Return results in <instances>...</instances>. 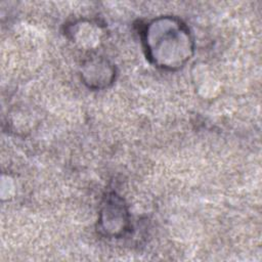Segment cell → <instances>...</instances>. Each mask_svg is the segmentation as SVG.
Returning a JSON list of instances; mask_svg holds the SVG:
<instances>
[{
	"instance_id": "cell-1",
	"label": "cell",
	"mask_w": 262,
	"mask_h": 262,
	"mask_svg": "<svg viewBox=\"0 0 262 262\" xmlns=\"http://www.w3.org/2000/svg\"><path fill=\"white\" fill-rule=\"evenodd\" d=\"M144 46L148 58L157 67L175 70L191 56L192 39L186 27L173 18L150 23L144 31Z\"/></svg>"
},
{
	"instance_id": "cell-2",
	"label": "cell",
	"mask_w": 262,
	"mask_h": 262,
	"mask_svg": "<svg viewBox=\"0 0 262 262\" xmlns=\"http://www.w3.org/2000/svg\"><path fill=\"white\" fill-rule=\"evenodd\" d=\"M128 212L123 201L116 194L105 199L99 218V227L102 233L119 237L128 230Z\"/></svg>"
}]
</instances>
